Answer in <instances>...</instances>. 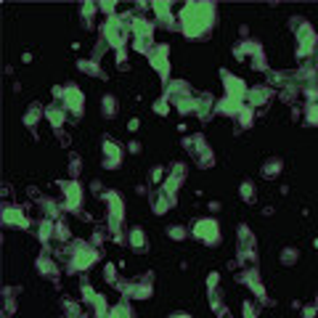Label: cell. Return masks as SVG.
<instances>
[{
    "instance_id": "6da1fadb",
    "label": "cell",
    "mask_w": 318,
    "mask_h": 318,
    "mask_svg": "<svg viewBox=\"0 0 318 318\" xmlns=\"http://www.w3.org/2000/svg\"><path fill=\"white\" fill-rule=\"evenodd\" d=\"M215 16H217V11L212 3H186L178 13V22H181V29L186 37L199 40L215 27Z\"/></svg>"
},
{
    "instance_id": "7a4b0ae2",
    "label": "cell",
    "mask_w": 318,
    "mask_h": 318,
    "mask_svg": "<svg viewBox=\"0 0 318 318\" xmlns=\"http://www.w3.org/2000/svg\"><path fill=\"white\" fill-rule=\"evenodd\" d=\"M67 257H69V268H72V270H88L95 260H98V252H95L93 244L74 242V244L67 249Z\"/></svg>"
},
{
    "instance_id": "3957f363",
    "label": "cell",
    "mask_w": 318,
    "mask_h": 318,
    "mask_svg": "<svg viewBox=\"0 0 318 318\" xmlns=\"http://www.w3.org/2000/svg\"><path fill=\"white\" fill-rule=\"evenodd\" d=\"M292 29H294V35H297V56L300 58L310 56L315 51V43H318L315 29L305 19H292Z\"/></svg>"
},
{
    "instance_id": "277c9868",
    "label": "cell",
    "mask_w": 318,
    "mask_h": 318,
    "mask_svg": "<svg viewBox=\"0 0 318 318\" xmlns=\"http://www.w3.org/2000/svg\"><path fill=\"white\" fill-rule=\"evenodd\" d=\"M191 236L194 239H199L202 244H207V247H217L220 244V226H217V220H212V217H199L194 226H191Z\"/></svg>"
},
{
    "instance_id": "5b68a950",
    "label": "cell",
    "mask_w": 318,
    "mask_h": 318,
    "mask_svg": "<svg viewBox=\"0 0 318 318\" xmlns=\"http://www.w3.org/2000/svg\"><path fill=\"white\" fill-rule=\"evenodd\" d=\"M101 32H104V40H106L111 48L122 51L125 43H127V32H130V29H127V27L122 24V19H114V16H111V19H106V22H104Z\"/></svg>"
},
{
    "instance_id": "8992f818",
    "label": "cell",
    "mask_w": 318,
    "mask_h": 318,
    "mask_svg": "<svg viewBox=\"0 0 318 318\" xmlns=\"http://www.w3.org/2000/svg\"><path fill=\"white\" fill-rule=\"evenodd\" d=\"M61 199H64V210L77 212L83 207V188L77 181H61Z\"/></svg>"
},
{
    "instance_id": "52a82bcc",
    "label": "cell",
    "mask_w": 318,
    "mask_h": 318,
    "mask_svg": "<svg viewBox=\"0 0 318 318\" xmlns=\"http://www.w3.org/2000/svg\"><path fill=\"white\" fill-rule=\"evenodd\" d=\"M61 106L69 111V114H74V117H80L83 114V106H85V95H83V90H80L77 85H67L61 90Z\"/></svg>"
},
{
    "instance_id": "ba28073f",
    "label": "cell",
    "mask_w": 318,
    "mask_h": 318,
    "mask_svg": "<svg viewBox=\"0 0 318 318\" xmlns=\"http://www.w3.org/2000/svg\"><path fill=\"white\" fill-rule=\"evenodd\" d=\"M122 156H125V151L117 141H111V138L101 141V162L106 170H117L122 165Z\"/></svg>"
},
{
    "instance_id": "9c48e42d",
    "label": "cell",
    "mask_w": 318,
    "mask_h": 318,
    "mask_svg": "<svg viewBox=\"0 0 318 318\" xmlns=\"http://www.w3.org/2000/svg\"><path fill=\"white\" fill-rule=\"evenodd\" d=\"M220 77H223V85H226V95H228V98L244 104V101H247V93H249V88L244 85V80L236 77V74H231V72H226V69L220 72Z\"/></svg>"
},
{
    "instance_id": "30bf717a",
    "label": "cell",
    "mask_w": 318,
    "mask_h": 318,
    "mask_svg": "<svg viewBox=\"0 0 318 318\" xmlns=\"http://www.w3.org/2000/svg\"><path fill=\"white\" fill-rule=\"evenodd\" d=\"M104 202H106V212H109V228L117 231L120 223H122V212H125V202L120 194H114V191H106L104 194Z\"/></svg>"
},
{
    "instance_id": "8fae6325",
    "label": "cell",
    "mask_w": 318,
    "mask_h": 318,
    "mask_svg": "<svg viewBox=\"0 0 318 318\" xmlns=\"http://www.w3.org/2000/svg\"><path fill=\"white\" fill-rule=\"evenodd\" d=\"M170 48L167 45H154V51L149 53V61H151V67L156 69V74L162 77V80H167V74H170Z\"/></svg>"
},
{
    "instance_id": "7c38bea8",
    "label": "cell",
    "mask_w": 318,
    "mask_h": 318,
    "mask_svg": "<svg viewBox=\"0 0 318 318\" xmlns=\"http://www.w3.org/2000/svg\"><path fill=\"white\" fill-rule=\"evenodd\" d=\"M183 181H186V165H175L170 170V175L165 178V183H162V194L175 202V194H178V188H181Z\"/></svg>"
},
{
    "instance_id": "4fadbf2b",
    "label": "cell",
    "mask_w": 318,
    "mask_h": 318,
    "mask_svg": "<svg viewBox=\"0 0 318 318\" xmlns=\"http://www.w3.org/2000/svg\"><path fill=\"white\" fill-rule=\"evenodd\" d=\"M151 273H146V276H141L138 281H130L125 286V297H133V300H146V297H151Z\"/></svg>"
},
{
    "instance_id": "5bb4252c",
    "label": "cell",
    "mask_w": 318,
    "mask_h": 318,
    "mask_svg": "<svg viewBox=\"0 0 318 318\" xmlns=\"http://www.w3.org/2000/svg\"><path fill=\"white\" fill-rule=\"evenodd\" d=\"M0 217H3V226H13V228H27L29 226L27 215L19 210V207H6Z\"/></svg>"
},
{
    "instance_id": "9a60e30c",
    "label": "cell",
    "mask_w": 318,
    "mask_h": 318,
    "mask_svg": "<svg viewBox=\"0 0 318 318\" xmlns=\"http://www.w3.org/2000/svg\"><path fill=\"white\" fill-rule=\"evenodd\" d=\"M186 95H191V88H188V83H183V80H172V83L165 85V98H170V101L186 98Z\"/></svg>"
},
{
    "instance_id": "2e32d148",
    "label": "cell",
    "mask_w": 318,
    "mask_h": 318,
    "mask_svg": "<svg viewBox=\"0 0 318 318\" xmlns=\"http://www.w3.org/2000/svg\"><path fill=\"white\" fill-rule=\"evenodd\" d=\"M127 242H130V249L135 252H146L149 249V236L143 228H133L130 233H127Z\"/></svg>"
},
{
    "instance_id": "e0dca14e",
    "label": "cell",
    "mask_w": 318,
    "mask_h": 318,
    "mask_svg": "<svg viewBox=\"0 0 318 318\" xmlns=\"http://www.w3.org/2000/svg\"><path fill=\"white\" fill-rule=\"evenodd\" d=\"M64 117H67V109H64L61 104H51V106H45V120L51 122V127H58L64 125Z\"/></svg>"
},
{
    "instance_id": "ac0fdd59",
    "label": "cell",
    "mask_w": 318,
    "mask_h": 318,
    "mask_svg": "<svg viewBox=\"0 0 318 318\" xmlns=\"http://www.w3.org/2000/svg\"><path fill=\"white\" fill-rule=\"evenodd\" d=\"M270 101V90L268 88H249L247 93V104L254 109V106H265Z\"/></svg>"
},
{
    "instance_id": "d6986e66",
    "label": "cell",
    "mask_w": 318,
    "mask_h": 318,
    "mask_svg": "<svg viewBox=\"0 0 318 318\" xmlns=\"http://www.w3.org/2000/svg\"><path fill=\"white\" fill-rule=\"evenodd\" d=\"M281 170H284V162L279 156H270L263 162V178H279Z\"/></svg>"
},
{
    "instance_id": "ffe728a7",
    "label": "cell",
    "mask_w": 318,
    "mask_h": 318,
    "mask_svg": "<svg viewBox=\"0 0 318 318\" xmlns=\"http://www.w3.org/2000/svg\"><path fill=\"white\" fill-rule=\"evenodd\" d=\"M172 104L178 106L181 114H196V111H199V98H194V95H186V98H178Z\"/></svg>"
},
{
    "instance_id": "44dd1931",
    "label": "cell",
    "mask_w": 318,
    "mask_h": 318,
    "mask_svg": "<svg viewBox=\"0 0 318 318\" xmlns=\"http://www.w3.org/2000/svg\"><path fill=\"white\" fill-rule=\"evenodd\" d=\"M242 281L249 284V289L257 294L260 300H265V289H263V284H260V276H257V270H247V273L242 276Z\"/></svg>"
},
{
    "instance_id": "7402d4cb",
    "label": "cell",
    "mask_w": 318,
    "mask_h": 318,
    "mask_svg": "<svg viewBox=\"0 0 318 318\" xmlns=\"http://www.w3.org/2000/svg\"><path fill=\"white\" fill-rule=\"evenodd\" d=\"M239 252H254V236L247 226H239Z\"/></svg>"
},
{
    "instance_id": "603a6c76",
    "label": "cell",
    "mask_w": 318,
    "mask_h": 318,
    "mask_svg": "<svg viewBox=\"0 0 318 318\" xmlns=\"http://www.w3.org/2000/svg\"><path fill=\"white\" fill-rule=\"evenodd\" d=\"M37 270H40L43 276H48V279H56V276H58V268H56V263L48 257V254L37 257Z\"/></svg>"
},
{
    "instance_id": "cb8c5ba5",
    "label": "cell",
    "mask_w": 318,
    "mask_h": 318,
    "mask_svg": "<svg viewBox=\"0 0 318 318\" xmlns=\"http://www.w3.org/2000/svg\"><path fill=\"white\" fill-rule=\"evenodd\" d=\"M151 11L156 13V19L162 24H172V6L167 3H151Z\"/></svg>"
},
{
    "instance_id": "d4e9b609",
    "label": "cell",
    "mask_w": 318,
    "mask_h": 318,
    "mask_svg": "<svg viewBox=\"0 0 318 318\" xmlns=\"http://www.w3.org/2000/svg\"><path fill=\"white\" fill-rule=\"evenodd\" d=\"M101 114L106 120L117 117V98H114V95H104V98H101Z\"/></svg>"
},
{
    "instance_id": "484cf974",
    "label": "cell",
    "mask_w": 318,
    "mask_h": 318,
    "mask_svg": "<svg viewBox=\"0 0 318 318\" xmlns=\"http://www.w3.org/2000/svg\"><path fill=\"white\" fill-rule=\"evenodd\" d=\"M77 69L85 72V74H93V77H101V74H104V72L98 69V61H95V58H83V61H77Z\"/></svg>"
},
{
    "instance_id": "4316f807",
    "label": "cell",
    "mask_w": 318,
    "mask_h": 318,
    "mask_svg": "<svg viewBox=\"0 0 318 318\" xmlns=\"http://www.w3.org/2000/svg\"><path fill=\"white\" fill-rule=\"evenodd\" d=\"M151 204H154V212L156 215H165L167 210H170V204H172V199L170 196H165L162 191H159V194H154V199H151Z\"/></svg>"
},
{
    "instance_id": "83f0119b",
    "label": "cell",
    "mask_w": 318,
    "mask_h": 318,
    "mask_svg": "<svg viewBox=\"0 0 318 318\" xmlns=\"http://www.w3.org/2000/svg\"><path fill=\"white\" fill-rule=\"evenodd\" d=\"M43 114H45L43 106H40V104H32V106L27 109V114H24V125H27V127H35V125H37V120H40Z\"/></svg>"
},
{
    "instance_id": "f1b7e54d",
    "label": "cell",
    "mask_w": 318,
    "mask_h": 318,
    "mask_svg": "<svg viewBox=\"0 0 318 318\" xmlns=\"http://www.w3.org/2000/svg\"><path fill=\"white\" fill-rule=\"evenodd\" d=\"M239 196H242L247 204H252L254 199H257V188H254V183L252 181H244L242 186H239Z\"/></svg>"
},
{
    "instance_id": "f546056e",
    "label": "cell",
    "mask_w": 318,
    "mask_h": 318,
    "mask_svg": "<svg viewBox=\"0 0 318 318\" xmlns=\"http://www.w3.org/2000/svg\"><path fill=\"white\" fill-rule=\"evenodd\" d=\"M297 260H300V252H297L294 247H284L281 254H279V263H281V265H294Z\"/></svg>"
},
{
    "instance_id": "4dcf8cb0",
    "label": "cell",
    "mask_w": 318,
    "mask_h": 318,
    "mask_svg": "<svg viewBox=\"0 0 318 318\" xmlns=\"http://www.w3.org/2000/svg\"><path fill=\"white\" fill-rule=\"evenodd\" d=\"M40 242H48V239H51V236H56V223L51 220V217H48V220H43L40 223Z\"/></svg>"
},
{
    "instance_id": "1f68e13d",
    "label": "cell",
    "mask_w": 318,
    "mask_h": 318,
    "mask_svg": "<svg viewBox=\"0 0 318 318\" xmlns=\"http://www.w3.org/2000/svg\"><path fill=\"white\" fill-rule=\"evenodd\" d=\"M109 318H133V310L127 308V302H120L109 310Z\"/></svg>"
},
{
    "instance_id": "d6a6232c",
    "label": "cell",
    "mask_w": 318,
    "mask_h": 318,
    "mask_svg": "<svg viewBox=\"0 0 318 318\" xmlns=\"http://www.w3.org/2000/svg\"><path fill=\"white\" fill-rule=\"evenodd\" d=\"M305 122H308V125H318V104H315V101H310V104L305 106Z\"/></svg>"
},
{
    "instance_id": "836d02e7",
    "label": "cell",
    "mask_w": 318,
    "mask_h": 318,
    "mask_svg": "<svg viewBox=\"0 0 318 318\" xmlns=\"http://www.w3.org/2000/svg\"><path fill=\"white\" fill-rule=\"evenodd\" d=\"M40 207H45V215L48 217H56L58 215V204L53 199H40Z\"/></svg>"
},
{
    "instance_id": "e575fe53",
    "label": "cell",
    "mask_w": 318,
    "mask_h": 318,
    "mask_svg": "<svg viewBox=\"0 0 318 318\" xmlns=\"http://www.w3.org/2000/svg\"><path fill=\"white\" fill-rule=\"evenodd\" d=\"M167 236L172 239V242H183V239H186V228L183 226H170L167 228Z\"/></svg>"
},
{
    "instance_id": "d590c367",
    "label": "cell",
    "mask_w": 318,
    "mask_h": 318,
    "mask_svg": "<svg viewBox=\"0 0 318 318\" xmlns=\"http://www.w3.org/2000/svg\"><path fill=\"white\" fill-rule=\"evenodd\" d=\"M69 226H67V223H56V239H58V242H69Z\"/></svg>"
},
{
    "instance_id": "8d00e7d4",
    "label": "cell",
    "mask_w": 318,
    "mask_h": 318,
    "mask_svg": "<svg viewBox=\"0 0 318 318\" xmlns=\"http://www.w3.org/2000/svg\"><path fill=\"white\" fill-rule=\"evenodd\" d=\"M252 111H254L252 106H244V109H242V114H239V120H242V127H249V125H252Z\"/></svg>"
},
{
    "instance_id": "74e56055",
    "label": "cell",
    "mask_w": 318,
    "mask_h": 318,
    "mask_svg": "<svg viewBox=\"0 0 318 318\" xmlns=\"http://www.w3.org/2000/svg\"><path fill=\"white\" fill-rule=\"evenodd\" d=\"M95 297H98V294L93 292V286H90L88 281H83V300H85V302H95Z\"/></svg>"
},
{
    "instance_id": "f35d334b",
    "label": "cell",
    "mask_w": 318,
    "mask_h": 318,
    "mask_svg": "<svg viewBox=\"0 0 318 318\" xmlns=\"http://www.w3.org/2000/svg\"><path fill=\"white\" fill-rule=\"evenodd\" d=\"M104 279H106V281H111V284L117 281V276H114V265H111V263H106V265H104Z\"/></svg>"
},
{
    "instance_id": "ab89813d",
    "label": "cell",
    "mask_w": 318,
    "mask_h": 318,
    "mask_svg": "<svg viewBox=\"0 0 318 318\" xmlns=\"http://www.w3.org/2000/svg\"><path fill=\"white\" fill-rule=\"evenodd\" d=\"M95 11H98V6H93V3H85V6H83V16H85L88 22H90V16H93Z\"/></svg>"
},
{
    "instance_id": "60d3db41",
    "label": "cell",
    "mask_w": 318,
    "mask_h": 318,
    "mask_svg": "<svg viewBox=\"0 0 318 318\" xmlns=\"http://www.w3.org/2000/svg\"><path fill=\"white\" fill-rule=\"evenodd\" d=\"M217 284H220V276H217V273H210V276H207V286H210V292L215 289Z\"/></svg>"
},
{
    "instance_id": "b9f144b4",
    "label": "cell",
    "mask_w": 318,
    "mask_h": 318,
    "mask_svg": "<svg viewBox=\"0 0 318 318\" xmlns=\"http://www.w3.org/2000/svg\"><path fill=\"white\" fill-rule=\"evenodd\" d=\"M154 109H156V114H167V98L156 101V104H154Z\"/></svg>"
},
{
    "instance_id": "7bdbcfd3",
    "label": "cell",
    "mask_w": 318,
    "mask_h": 318,
    "mask_svg": "<svg viewBox=\"0 0 318 318\" xmlns=\"http://www.w3.org/2000/svg\"><path fill=\"white\" fill-rule=\"evenodd\" d=\"M98 11H104V13H109V16H111V13L117 11V6H114V3H101V6H98Z\"/></svg>"
},
{
    "instance_id": "ee69618b",
    "label": "cell",
    "mask_w": 318,
    "mask_h": 318,
    "mask_svg": "<svg viewBox=\"0 0 318 318\" xmlns=\"http://www.w3.org/2000/svg\"><path fill=\"white\" fill-rule=\"evenodd\" d=\"M69 167H72V170H69L72 175H77V172H80V156H77V154L72 156V162H69Z\"/></svg>"
},
{
    "instance_id": "f6af8a7d",
    "label": "cell",
    "mask_w": 318,
    "mask_h": 318,
    "mask_svg": "<svg viewBox=\"0 0 318 318\" xmlns=\"http://www.w3.org/2000/svg\"><path fill=\"white\" fill-rule=\"evenodd\" d=\"M162 175H165V172H162V167H154V170H151V181H154V183H159V181H162Z\"/></svg>"
},
{
    "instance_id": "bcb514c9",
    "label": "cell",
    "mask_w": 318,
    "mask_h": 318,
    "mask_svg": "<svg viewBox=\"0 0 318 318\" xmlns=\"http://www.w3.org/2000/svg\"><path fill=\"white\" fill-rule=\"evenodd\" d=\"M302 315H305V318H315V308H313V305H308L305 310H302Z\"/></svg>"
},
{
    "instance_id": "7dc6e473",
    "label": "cell",
    "mask_w": 318,
    "mask_h": 318,
    "mask_svg": "<svg viewBox=\"0 0 318 318\" xmlns=\"http://www.w3.org/2000/svg\"><path fill=\"white\" fill-rule=\"evenodd\" d=\"M127 149H130V154H138V151H141V143H138V141H133Z\"/></svg>"
},
{
    "instance_id": "c3c4849f",
    "label": "cell",
    "mask_w": 318,
    "mask_h": 318,
    "mask_svg": "<svg viewBox=\"0 0 318 318\" xmlns=\"http://www.w3.org/2000/svg\"><path fill=\"white\" fill-rule=\"evenodd\" d=\"M13 308H16V302H13V297H8V300H6V313H11Z\"/></svg>"
},
{
    "instance_id": "681fc988",
    "label": "cell",
    "mask_w": 318,
    "mask_h": 318,
    "mask_svg": "<svg viewBox=\"0 0 318 318\" xmlns=\"http://www.w3.org/2000/svg\"><path fill=\"white\" fill-rule=\"evenodd\" d=\"M127 130L135 133V130H138V120H130V122H127Z\"/></svg>"
},
{
    "instance_id": "f907efd6",
    "label": "cell",
    "mask_w": 318,
    "mask_h": 318,
    "mask_svg": "<svg viewBox=\"0 0 318 318\" xmlns=\"http://www.w3.org/2000/svg\"><path fill=\"white\" fill-rule=\"evenodd\" d=\"M167 318H191L188 313H172V315H167Z\"/></svg>"
},
{
    "instance_id": "816d5d0a",
    "label": "cell",
    "mask_w": 318,
    "mask_h": 318,
    "mask_svg": "<svg viewBox=\"0 0 318 318\" xmlns=\"http://www.w3.org/2000/svg\"><path fill=\"white\" fill-rule=\"evenodd\" d=\"M313 247H315V249H318V239H315V242H313Z\"/></svg>"
},
{
    "instance_id": "f5cc1de1",
    "label": "cell",
    "mask_w": 318,
    "mask_h": 318,
    "mask_svg": "<svg viewBox=\"0 0 318 318\" xmlns=\"http://www.w3.org/2000/svg\"><path fill=\"white\" fill-rule=\"evenodd\" d=\"M74 318H80V315H74Z\"/></svg>"
}]
</instances>
